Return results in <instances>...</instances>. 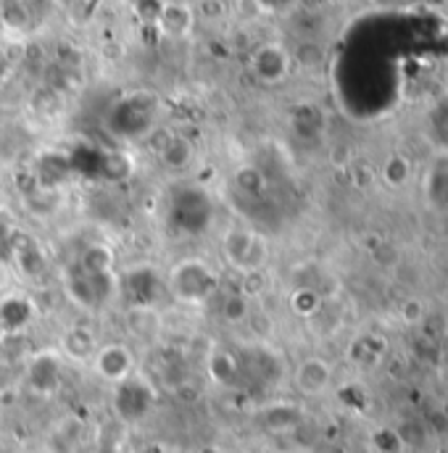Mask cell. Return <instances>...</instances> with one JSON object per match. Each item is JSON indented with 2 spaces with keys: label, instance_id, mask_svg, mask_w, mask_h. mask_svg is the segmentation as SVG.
Masks as SVG:
<instances>
[{
  "label": "cell",
  "instance_id": "cell-4",
  "mask_svg": "<svg viewBox=\"0 0 448 453\" xmlns=\"http://www.w3.org/2000/svg\"><path fill=\"white\" fill-rule=\"evenodd\" d=\"M93 366L96 372L113 385H121L132 377L135 372V358L132 350L121 342H109V345H98L96 356H93Z\"/></svg>",
  "mask_w": 448,
  "mask_h": 453
},
{
  "label": "cell",
  "instance_id": "cell-1",
  "mask_svg": "<svg viewBox=\"0 0 448 453\" xmlns=\"http://www.w3.org/2000/svg\"><path fill=\"white\" fill-rule=\"evenodd\" d=\"M169 290L185 303H204L217 290V274L201 258H185L172 269Z\"/></svg>",
  "mask_w": 448,
  "mask_h": 453
},
{
  "label": "cell",
  "instance_id": "cell-6",
  "mask_svg": "<svg viewBox=\"0 0 448 453\" xmlns=\"http://www.w3.org/2000/svg\"><path fill=\"white\" fill-rule=\"evenodd\" d=\"M193 24H196V11L193 5L188 3H166L161 11H158V29L172 37V40H180V37H188L193 32Z\"/></svg>",
  "mask_w": 448,
  "mask_h": 453
},
{
  "label": "cell",
  "instance_id": "cell-8",
  "mask_svg": "<svg viewBox=\"0 0 448 453\" xmlns=\"http://www.w3.org/2000/svg\"><path fill=\"white\" fill-rule=\"evenodd\" d=\"M369 3H375V5H380V8H390V5H398L401 0H369Z\"/></svg>",
  "mask_w": 448,
  "mask_h": 453
},
{
  "label": "cell",
  "instance_id": "cell-5",
  "mask_svg": "<svg viewBox=\"0 0 448 453\" xmlns=\"http://www.w3.org/2000/svg\"><path fill=\"white\" fill-rule=\"evenodd\" d=\"M293 385L301 395L306 398H320L330 390L333 385V366L330 361L320 358V356H309L304 358L296 372H293Z\"/></svg>",
  "mask_w": 448,
  "mask_h": 453
},
{
  "label": "cell",
  "instance_id": "cell-2",
  "mask_svg": "<svg viewBox=\"0 0 448 453\" xmlns=\"http://www.w3.org/2000/svg\"><path fill=\"white\" fill-rule=\"evenodd\" d=\"M224 258L240 269V272H256L264 266L266 256H269V248H266V240L261 232H253V229H229L224 234L222 242Z\"/></svg>",
  "mask_w": 448,
  "mask_h": 453
},
{
  "label": "cell",
  "instance_id": "cell-3",
  "mask_svg": "<svg viewBox=\"0 0 448 453\" xmlns=\"http://www.w3.org/2000/svg\"><path fill=\"white\" fill-rule=\"evenodd\" d=\"M290 66H293V58L280 42H264L251 56V74L256 77L259 85H266V88L282 85L290 74Z\"/></svg>",
  "mask_w": 448,
  "mask_h": 453
},
{
  "label": "cell",
  "instance_id": "cell-7",
  "mask_svg": "<svg viewBox=\"0 0 448 453\" xmlns=\"http://www.w3.org/2000/svg\"><path fill=\"white\" fill-rule=\"evenodd\" d=\"M290 0H256V5L261 8V11H280V8H285Z\"/></svg>",
  "mask_w": 448,
  "mask_h": 453
}]
</instances>
